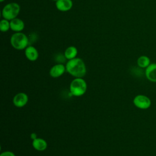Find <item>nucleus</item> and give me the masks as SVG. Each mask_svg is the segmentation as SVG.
<instances>
[{
	"label": "nucleus",
	"instance_id": "obj_1",
	"mask_svg": "<svg viewBox=\"0 0 156 156\" xmlns=\"http://www.w3.org/2000/svg\"><path fill=\"white\" fill-rule=\"evenodd\" d=\"M66 70L74 78H83L87 73V68L83 60L79 57L68 60L66 63Z\"/></svg>",
	"mask_w": 156,
	"mask_h": 156
},
{
	"label": "nucleus",
	"instance_id": "obj_2",
	"mask_svg": "<svg viewBox=\"0 0 156 156\" xmlns=\"http://www.w3.org/2000/svg\"><path fill=\"white\" fill-rule=\"evenodd\" d=\"M10 44L16 50L25 49L29 43V38L23 32H15L10 37Z\"/></svg>",
	"mask_w": 156,
	"mask_h": 156
},
{
	"label": "nucleus",
	"instance_id": "obj_3",
	"mask_svg": "<svg viewBox=\"0 0 156 156\" xmlns=\"http://www.w3.org/2000/svg\"><path fill=\"white\" fill-rule=\"evenodd\" d=\"M87 90L86 81L82 77L74 78L70 83L69 91L71 95L79 97L83 95Z\"/></svg>",
	"mask_w": 156,
	"mask_h": 156
},
{
	"label": "nucleus",
	"instance_id": "obj_4",
	"mask_svg": "<svg viewBox=\"0 0 156 156\" xmlns=\"http://www.w3.org/2000/svg\"><path fill=\"white\" fill-rule=\"evenodd\" d=\"M20 12V5L16 2H10L5 5L2 10V16L9 21L17 18Z\"/></svg>",
	"mask_w": 156,
	"mask_h": 156
},
{
	"label": "nucleus",
	"instance_id": "obj_5",
	"mask_svg": "<svg viewBox=\"0 0 156 156\" xmlns=\"http://www.w3.org/2000/svg\"><path fill=\"white\" fill-rule=\"evenodd\" d=\"M134 105L142 110L149 108L151 105V101L149 98L143 94L136 95L133 100Z\"/></svg>",
	"mask_w": 156,
	"mask_h": 156
},
{
	"label": "nucleus",
	"instance_id": "obj_6",
	"mask_svg": "<svg viewBox=\"0 0 156 156\" xmlns=\"http://www.w3.org/2000/svg\"><path fill=\"white\" fill-rule=\"evenodd\" d=\"M28 100V96L24 93L20 92L14 96L13 98V104L15 107L21 108L27 104Z\"/></svg>",
	"mask_w": 156,
	"mask_h": 156
},
{
	"label": "nucleus",
	"instance_id": "obj_7",
	"mask_svg": "<svg viewBox=\"0 0 156 156\" xmlns=\"http://www.w3.org/2000/svg\"><path fill=\"white\" fill-rule=\"evenodd\" d=\"M66 70V66L62 63H57L52 66L49 70V75L53 78H57L62 76Z\"/></svg>",
	"mask_w": 156,
	"mask_h": 156
},
{
	"label": "nucleus",
	"instance_id": "obj_8",
	"mask_svg": "<svg viewBox=\"0 0 156 156\" xmlns=\"http://www.w3.org/2000/svg\"><path fill=\"white\" fill-rule=\"evenodd\" d=\"M24 54L27 59L31 62H34L37 60L39 56L37 49L32 45H29L24 49Z\"/></svg>",
	"mask_w": 156,
	"mask_h": 156
},
{
	"label": "nucleus",
	"instance_id": "obj_9",
	"mask_svg": "<svg viewBox=\"0 0 156 156\" xmlns=\"http://www.w3.org/2000/svg\"><path fill=\"white\" fill-rule=\"evenodd\" d=\"M73 5L72 0H58L55 2V7L60 12H68L72 9Z\"/></svg>",
	"mask_w": 156,
	"mask_h": 156
},
{
	"label": "nucleus",
	"instance_id": "obj_10",
	"mask_svg": "<svg viewBox=\"0 0 156 156\" xmlns=\"http://www.w3.org/2000/svg\"><path fill=\"white\" fill-rule=\"evenodd\" d=\"M10 29L15 32H22L25 27L24 21L18 18H15L10 21Z\"/></svg>",
	"mask_w": 156,
	"mask_h": 156
},
{
	"label": "nucleus",
	"instance_id": "obj_11",
	"mask_svg": "<svg viewBox=\"0 0 156 156\" xmlns=\"http://www.w3.org/2000/svg\"><path fill=\"white\" fill-rule=\"evenodd\" d=\"M145 76L149 81L156 82V63H151L146 68Z\"/></svg>",
	"mask_w": 156,
	"mask_h": 156
},
{
	"label": "nucleus",
	"instance_id": "obj_12",
	"mask_svg": "<svg viewBox=\"0 0 156 156\" xmlns=\"http://www.w3.org/2000/svg\"><path fill=\"white\" fill-rule=\"evenodd\" d=\"M32 145L34 149L38 151H43L46 150L48 147L47 142L41 138H37L32 140Z\"/></svg>",
	"mask_w": 156,
	"mask_h": 156
},
{
	"label": "nucleus",
	"instance_id": "obj_13",
	"mask_svg": "<svg viewBox=\"0 0 156 156\" xmlns=\"http://www.w3.org/2000/svg\"><path fill=\"white\" fill-rule=\"evenodd\" d=\"M64 55L66 58L68 60L73 59L76 57H77V54H78V50L77 48H76L74 46H70L66 48V49L64 51Z\"/></svg>",
	"mask_w": 156,
	"mask_h": 156
},
{
	"label": "nucleus",
	"instance_id": "obj_14",
	"mask_svg": "<svg viewBox=\"0 0 156 156\" xmlns=\"http://www.w3.org/2000/svg\"><path fill=\"white\" fill-rule=\"evenodd\" d=\"M137 65L141 68H146L150 64V58L146 55H141L136 60Z\"/></svg>",
	"mask_w": 156,
	"mask_h": 156
},
{
	"label": "nucleus",
	"instance_id": "obj_15",
	"mask_svg": "<svg viewBox=\"0 0 156 156\" xmlns=\"http://www.w3.org/2000/svg\"><path fill=\"white\" fill-rule=\"evenodd\" d=\"M10 29V21L6 19H2L0 21V30L2 32H6Z\"/></svg>",
	"mask_w": 156,
	"mask_h": 156
},
{
	"label": "nucleus",
	"instance_id": "obj_16",
	"mask_svg": "<svg viewBox=\"0 0 156 156\" xmlns=\"http://www.w3.org/2000/svg\"><path fill=\"white\" fill-rule=\"evenodd\" d=\"M66 60H67V59L65 57L64 54H62L61 53H59L58 54H57L55 56V60L57 62V63H62L63 64V63L65 62Z\"/></svg>",
	"mask_w": 156,
	"mask_h": 156
},
{
	"label": "nucleus",
	"instance_id": "obj_17",
	"mask_svg": "<svg viewBox=\"0 0 156 156\" xmlns=\"http://www.w3.org/2000/svg\"><path fill=\"white\" fill-rule=\"evenodd\" d=\"M0 156H16V155H15V154L13 152L9 151H6L1 152V154H0Z\"/></svg>",
	"mask_w": 156,
	"mask_h": 156
},
{
	"label": "nucleus",
	"instance_id": "obj_18",
	"mask_svg": "<svg viewBox=\"0 0 156 156\" xmlns=\"http://www.w3.org/2000/svg\"><path fill=\"white\" fill-rule=\"evenodd\" d=\"M30 138H31L32 140H34L36 139L37 138H38V137H37V134H36L35 133H32L30 134Z\"/></svg>",
	"mask_w": 156,
	"mask_h": 156
},
{
	"label": "nucleus",
	"instance_id": "obj_19",
	"mask_svg": "<svg viewBox=\"0 0 156 156\" xmlns=\"http://www.w3.org/2000/svg\"><path fill=\"white\" fill-rule=\"evenodd\" d=\"M5 0H0V2H4Z\"/></svg>",
	"mask_w": 156,
	"mask_h": 156
},
{
	"label": "nucleus",
	"instance_id": "obj_20",
	"mask_svg": "<svg viewBox=\"0 0 156 156\" xmlns=\"http://www.w3.org/2000/svg\"><path fill=\"white\" fill-rule=\"evenodd\" d=\"M51 1H55V2H56L57 1H58V0H51Z\"/></svg>",
	"mask_w": 156,
	"mask_h": 156
}]
</instances>
